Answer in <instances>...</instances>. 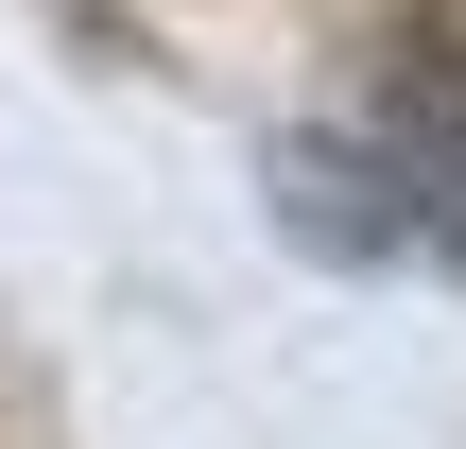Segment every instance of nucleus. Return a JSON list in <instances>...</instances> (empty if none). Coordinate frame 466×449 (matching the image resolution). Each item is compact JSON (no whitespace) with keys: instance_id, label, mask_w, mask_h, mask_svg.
Returning a JSON list of instances; mask_svg holds the SVG:
<instances>
[{"instance_id":"nucleus-1","label":"nucleus","mask_w":466,"mask_h":449,"mask_svg":"<svg viewBox=\"0 0 466 449\" xmlns=\"http://www.w3.org/2000/svg\"><path fill=\"white\" fill-rule=\"evenodd\" d=\"M363 242H450L466 260V52L415 35V69L363 121Z\"/></svg>"}]
</instances>
